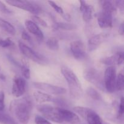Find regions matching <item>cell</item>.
I'll return each instance as SVG.
<instances>
[{
    "instance_id": "d6986e66",
    "label": "cell",
    "mask_w": 124,
    "mask_h": 124,
    "mask_svg": "<svg viewBox=\"0 0 124 124\" xmlns=\"http://www.w3.org/2000/svg\"><path fill=\"white\" fill-rule=\"evenodd\" d=\"M0 28L9 34L14 35L16 33V29L9 22L0 18Z\"/></svg>"
},
{
    "instance_id": "7c38bea8",
    "label": "cell",
    "mask_w": 124,
    "mask_h": 124,
    "mask_svg": "<svg viewBox=\"0 0 124 124\" xmlns=\"http://www.w3.org/2000/svg\"><path fill=\"white\" fill-rule=\"evenodd\" d=\"M102 64L113 67L115 65H121L124 62V53L122 52H117L114 55L106 57L101 60Z\"/></svg>"
},
{
    "instance_id": "f1b7e54d",
    "label": "cell",
    "mask_w": 124,
    "mask_h": 124,
    "mask_svg": "<svg viewBox=\"0 0 124 124\" xmlns=\"http://www.w3.org/2000/svg\"><path fill=\"white\" fill-rule=\"evenodd\" d=\"M13 45V42L9 38H7L5 39H0V46L2 48H8Z\"/></svg>"
},
{
    "instance_id": "e0dca14e",
    "label": "cell",
    "mask_w": 124,
    "mask_h": 124,
    "mask_svg": "<svg viewBox=\"0 0 124 124\" xmlns=\"http://www.w3.org/2000/svg\"><path fill=\"white\" fill-rule=\"evenodd\" d=\"M85 119L88 124H104L100 116L92 109L89 110Z\"/></svg>"
},
{
    "instance_id": "74e56055",
    "label": "cell",
    "mask_w": 124,
    "mask_h": 124,
    "mask_svg": "<svg viewBox=\"0 0 124 124\" xmlns=\"http://www.w3.org/2000/svg\"><path fill=\"white\" fill-rule=\"evenodd\" d=\"M0 79H4L5 78L2 75H0Z\"/></svg>"
},
{
    "instance_id": "ba28073f",
    "label": "cell",
    "mask_w": 124,
    "mask_h": 124,
    "mask_svg": "<svg viewBox=\"0 0 124 124\" xmlns=\"http://www.w3.org/2000/svg\"><path fill=\"white\" fill-rule=\"evenodd\" d=\"M84 76L87 81L93 84L98 88L102 89L104 87L101 76L99 71L96 69L93 68L86 69L84 72Z\"/></svg>"
},
{
    "instance_id": "836d02e7",
    "label": "cell",
    "mask_w": 124,
    "mask_h": 124,
    "mask_svg": "<svg viewBox=\"0 0 124 124\" xmlns=\"http://www.w3.org/2000/svg\"><path fill=\"white\" fill-rule=\"evenodd\" d=\"M124 99L123 98H121V102L119 104V107L118 111V117H122L124 115Z\"/></svg>"
},
{
    "instance_id": "52a82bcc",
    "label": "cell",
    "mask_w": 124,
    "mask_h": 124,
    "mask_svg": "<svg viewBox=\"0 0 124 124\" xmlns=\"http://www.w3.org/2000/svg\"><path fill=\"white\" fill-rule=\"evenodd\" d=\"M33 86L37 89L44 92V93L50 94L55 95H62L66 93V89L63 87L53 85L44 82H34Z\"/></svg>"
},
{
    "instance_id": "4316f807",
    "label": "cell",
    "mask_w": 124,
    "mask_h": 124,
    "mask_svg": "<svg viewBox=\"0 0 124 124\" xmlns=\"http://www.w3.org/2000/svg\"><path fill=\"white\" fill-rule=\"evenodd\" d=\"M87 93L90 98H93L94 100H99L101 99L100 94L93 88H88L87 89Z\"/></svg>"
},
{
    "instance_id": "9a60e30c",
    "label": "cell",
    "mask_w": 124,
    "mask_h": 124,
    "mask_svg": "<svg viewBox=\"0 0 124 124\" xmlns=\"http://www.w3.org/2000/svg\"><path fill=\"white\" fill-rule=\"evenodd\" d=\"M107 34L99 33L96 35H94L88 40V48L90 51L95 50L97 47H99L107 38Z\"/></svg>"
},
{
    "instance_id": "cb8c5ba5",
    "label": "cell",
    "mask_w": 124,
    "mask_h": 124,
    "mask_svg": "<svg viewBox=\"0 0 124 124\" xmlns=\"http://www.w3.org/2000/svg\"><path fill=\"white\" fill-rule=\"evenodd\" d=\"M102 11L111 13V14L115 10V7L114 5L109 1H102Z\"/></svg>"
},
{
    "instance_id": "f546056e",
    "label": "cell",
    "mask_w": 124,
    "mask_h": 124,
    "mask_svg": "<svg viewBox=\"0 0 124 124\" xmlns=\"http://www.w3.org/2000/svg\"><path fill=\"white\" fill-rule=\"evenodd\" d=\"M35 122L36 124H52L49 121L44 118L43 116H39V115L35 116Z\"/></svg>"
},
{
    "instance_id": "7a4b0ae2",
    "label": "cell",
    "mask_w": 124,
    "mask_h": 124,
    "mask_svg": "<svg viewBox=\"0 0 124 124\" xmlns=\"http://www.w3.org/2000/svg\"><path fill=\"white\" fill-rule=\"evenodd\" d=\"M61 71L67 82L71 98L74 99H80L83 94V90L77 76L67 67H62Z\"/></svg>"
},
{
    "instance_id": "30bf717a",
    "label": "cell",
    "mask_w": 124,
    "mask_h": 124,
    "mask_svg": "<svg viewBox=\"0 0 124 124\" xmlns=\"http://www.w3.org/2000/svg\"><path fill=\"white\" fill-rule=\"evenodd\" d=\"M25 81L19 76H15L13 78L12 93L16 98L22 96L25 92Z\"/></svg>"
},
{
    "instance_id": "f35d334b",
    "label": "cell",
    "mask_w": 124,
    "mask_h": 124,
    "mask_svg": "<svg viewBox=\"0 0 124 124\" xmlns=\"http://www.w3.org/2000/svg\"><path fill=\"white\" fill-rule=\"evenodd\" d=\"M0 71H1V67H0Z\"/></svg>"
},
{
    "instance_id": "3957f363",
    "label": "cell",
    "mask_w": 124,
    "mask_h": 124,
    "mask_svg": "<svg viewBox=\"0 0 124 124\" xmlns=\"http://www.w3.org/2000/svg\"><path fill=\"white\" fill-rule=\"evenodd\" d=\"M37 110L46 119L56 123H62L60 116L59 108L54 107L49 105L41 104L37 106Z\"/></svg>"
},
{
    "instance_id": "4fadbf2b",
    "label": "cell",
    "mask_w": 124,
    "mask_h": 124,
    "mask_svg": "<svg viewBox=\"0 0 124 124\" xmlns=\"http://www.w3.org/2000/svg\"><path fill=\"white\" fill-rule=\"evenodd\" d=\"M98 23L101 28H110L113 26L112 14L102 11L98 16Z\"/></svg>"
},
{
    "instance_id": "5bb4252c",
    "label": "cell",
    "mask_w": 124,
    "mask_h": 124,
    "mask_svg": "<svg viewBox=\"0 0 124 124\" xmlns=\"http://www.w3.org/2000/svg\"><path fill=\"white\" fill-rule=\"evenodd\" d=\"M80 11L82 13V18L84 21L88 22L92 19L93 8L84 1H80Z\"/></svg>"
},
{
    "instance_id": "ffe728a7",
    "label": "cell",
    "mask_w": 124,
    "mask_h": 124,
    "mask_svg": "<svg viewBox=\"0 0 124 124\" xmlns=\"http://www.w3.org/2000/svg\"><path fill=\"white\" fill-rule=\"evenodd\" d=\"M46 45L51 50L56 51L58 50L59 48V41L54 37L49 38L46 42Z\"/></svg>"
},
{
    "instance_id": "7402d4cb",
    "label": "cell",
    "mask_w": 124,
    "mask_h": 124,
    "mask_svg": "<svg viewBox=\"0 0 124 124\" xmlns=\"http://www.w3.org/2000/svg\"><path fill=\"white\" fill-rule=\"evenodd\" d=\"M56 27L64 30H74L76 29V26L73 24H69L62 22H58L55 24Z\"/></svg>"
},
{
    "instance_id": "603a6c76",
    "label": "cell",
    "mask_w": 124,
    "mask_h": 124,
    "mask_svg": "<svg viewBox=\"0 0 124 124\" xmlns=\"http://www.w3.org/2000/svg\"><path fill=\"white\" fill-rule=\"evenodd\" d=\"M124 87V76L123 71H121L116 78V89L118 91H121Z\"/></svg>"
},
{
    "instance_id": "d4e9b609",
    "label": "cell",
    "mask_w": 124,
    "mask_h": 124,
    "mask_svg": "<svg viewBox=\"0 0 124 124\" xmlns=\"http://www.w3.org/2000/svg\"><path fill=\"white\" fill-rule=\"evenodd\" d=\"M0 123L2 124H16L14 120L7 114L0 113Z\"/></svg>"
},
{
    "instance_id": "2e32d148",
    "label": "cell",
    "mask_w": 124,
    "mask_h": 124,
    "mask_svg": "<svg viewBox=\"0 0 124 124\" xmlns=\"http://www.w3.org/2000/svg\"><path fill=\"white\" fill-rule=\"evenodd\" d=\"M25 25L28 31L33 35H35L39 39L42 40L44 39V34L37 24L32 21L28 20L25 21Z\"/></svg>"
},
{
    "instance_id": "e575fe53",
    "label": "cell",
    "mask_w": 124,
    "mask_h": 124,
    "mask_svg": "<svg viewBox=\"0 0 124 124\" xmlns=\"http://www.w3.org/2000/svg\"><path fill=\"white\" fill-rule=\"evenodd\" d=\"M22 38H23V39L27 41V42H30L31 41V37H30V35H29L25 31H23V32H22Z\"/></svg>"
},
{
    "instance_id": "9c48e42d",
    "label": "cell",
    "mask_w": 124,
    "mask_h": 124,
    "mask_svg": "<svg viewBox=\"0 0 124 124\" xmlns=\"http://www.w3.org/2000/svg\"><path fill=\"white\" fill-rule=\"evenodd\" d=\"M70 50L74 58L78 61H82L86 57L84 44L80 40L74 41L70 43Z\"/></svg>"
},
{
    "instance_id": "ac0fdd59",
    "label": "cell",
    "mask_w": 124,
    "mask_h": 124,
    "mask_svg": "<svg viewBox=\"0 0 124 124\" xmlns=\"http://www.w3.org/2000/svg\"><path fill=\"white\" fill-rule=\"evenodd\" d=\"M34 99H35L37 102L42 104L44 102H49L52 101V96L50 94H47V93H44V92H40V91H38V92H35L33 94Z\"/></svg>"
},
{
    "instance_id": "484cf974",
    "label": "cell",
    "mask_w": 124,
    "mask_h": 124,
    "mask_svg": "<svg viewBox=\"0 0 124 124\" xmlns=\"http://www.w3.org/2000/svg\"><path fill=\"white\" fill-rule=\"evenodd\" d=\"M90 110V108H89L83 107H76L73 108V110L75 112L77 113L78 115H79L81 117L84 119Z\"/></svg>"
},
{
    "instance_id": "d6a6232c",
    "label": "cell",
    "mask_w": 124,
    "mask_h": 124,
    "mask_svg": "<svg viewBox=\"0 0 124 124\" xmlns=\"http://www.w3.org/2000/svg\"><path fill=\"white\" fill-rule=\"evenodd\" d=\"M0 11L2 13H7V14H10L12 13V11L10 10L2 1H0Z\"/></svg>"
},
{
    "instance_id": "44dd1931",
    "label": "cell",
    "mask_w": 124,
    "mask_h": 124,
    "mask_svg": "<svg viewBox=\"0 0 124 124\" xmlns=\"http://www.w3.org/2000/svg\"><path fill=\"white\" fill-rule=\"evenodd\" d=\"M21 73L24 78L27 79L30 78V70L29 64L27 61L25 59L23 60V65L21 67Z\"/></svg>"
},
{
    "instance_id": "5b68a950",
    "label": "cell",
    "mask_w": 124,
    "mask_h": 124,
    "mask_svg": "<svg viewBox=\"0 0 124 124\" xmlns=\"http://www.w3.org/2000/svg\"><path fill=\"white\" fill-rule=\"evenodd\" d=\"M6 2L11 6L33 13V14H34V15H37L38 14L41 13V11H42V9L38 5L28 1L8 0V1H6Z\"/></svg>"
},
{
    "instance_id": "8992f818",
    "label": "cell",
    "mask_w": 124,
    "mask_h": 124,
    "mask_svg": "<svg viewBox=\"0 0 124 124\" xmlns=\"http://www.w3.org/2000/svg\"><path fill=\"white\" fill-rule=\"evenodd\" d=\"M116 72L114 67H109L104 74V85L109 93H113L116 89Z\"/></svg>"
},
{
    "instance_id": "8d00e7d4",
    "label": "cell",
    "mask_w": 124,
    "mask_h": 124,
    "mask_svg": "<svg viewBox=\"0 0 124 124\" xmlns=\"http://www.w3.org/2000/svg\"><path fill=\"white\" fill-rule=\"evenodd\" d=\"M119 33L121 35H124V23H122V24H121L120 25L119 28V31H118Z\"/></svg>"
},
{
    "instance_id": "d590c367",
    "label": "cell",
    "mask_w": 124,
    "mask_h": 124,
    "mask_svg": "<svg viewBox=\"0 0 124 124\" xmlns=\"http://www.w3.org/2000/svg\"><path fill=\"white\" fill-rule=\"evenodd\" d=\"M116 7H118L121 11L124 10V1H117L115 2Z\"/></svg>"
},
{
    "instance_id": "4dcf8cb0",
    "label": "cell",
    "mask_w": 124,
    "mask_h": 124,
    "mask_svg": "<svg viewBox=\"0 0 124 124\" xmlns=\"http://www.w3.org/2000/svg\"><path fill=\"white\" fill-rule=\"evenodd\" d=\"M48 3L50 5L51 7L56 12H58V13H59L61 15H64V11H63V9L60 7V6H58L57 4H56L55 2H53V1H48Z\"/></svg>"
},
{
    "instance_id": "6da1fadb",
    "label": "cell",
    "mask_w": 124,
    "mask_h": 124,
    "mask_svg": "<svg viewBox=\"0 0 124 124\" xmlns=\"http://www.w3.org/2000/svg\"><path fill=\"white\" fill-rule=\"evenodd\" d=\"M10 108L20 123L22 124L29 123L32 109L31 103L29 99L23 98L14 101L12 102Z\"/></svg>"
},
{
    "instance_id": "1f68e13d",
    "label": "cell",
    "mask_w": 124,
    "mask_h": 124,
    "mask_svg": "<svg viewBox=\"0 0 124 124\" xmlns=\"http://www.w3.org/2000/svg\"><path fill=\"white\" fill-rule=\"evenodd\" d=\"M5 94L3 91H0V111H2L5 107Z\"/></svg>"
},
{
    "instance_id": "277c9868",
    "label": "cell",
    "mask_w": 124,
    "mask_h": 124,
    "mask_svg": "<svg viewBox=\"0 0 124 124\" xmlns=\"http://www.w3.org/2000/svg\"><path fill=\"white\" fill-rule=\"evenodd\" d=\"M18 46L21 52L27 58H29L35 62L41 65H46L47 64V59L43 55H41V54L34 51L32 48L29 47L24 43L19 41Z\"/></svg>"
},
{
    "instance_id": "83f0119b",
    "label": "cell",
    "mask_w": 124,
    "mask_h": 124,
    "mask_svg": "<svg viewBox=\"0 0 124 124\" xmlns=\"http://www.w3.org/2000/svg\"><path fill=\"white\" fill-rule=\"evenodd\" d=\"M31 18H32L33 22L35 23L36 24H39V25H41L42 27H47V24L44 20H43L42 19H41L39 16H38V15H33L31 16Z\"/></svg>"
},
{
    "instance_id": "8fae6325",
    "label": "cell",
    "mask_w": 124,
    "mask_h": 124,
    "mask_svg": "<svg viewBox=\"0 0 124 124\" xmlns=\"http://www.w3.org/2000/svg\"><path fill=\"white\" fill-rule=\"evenodd\" d=\"M59 112L62 122H69L73 124H76L80 122L79 116L73 111L59 108Z\"/></svg>"
}]
</instances>
